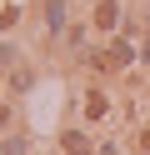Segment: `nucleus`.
Returning a JSON list of instances; mask_svg holds the SVG:
<instances>
[{
    "label": "nucleus",
    "instance_id": "1",
    "mask_svg": "<svg viewBox=\"0 0 150 155\" xmlns=\"http://www.w3.org/2000/svg\"><path fill=\"white\" fill-rule=\"evenodd\" d=\"M95 25H115V5H95Z\"/></svg>",
    "mask_w": 150,
    "mask_h": 155
}]
</instances>
